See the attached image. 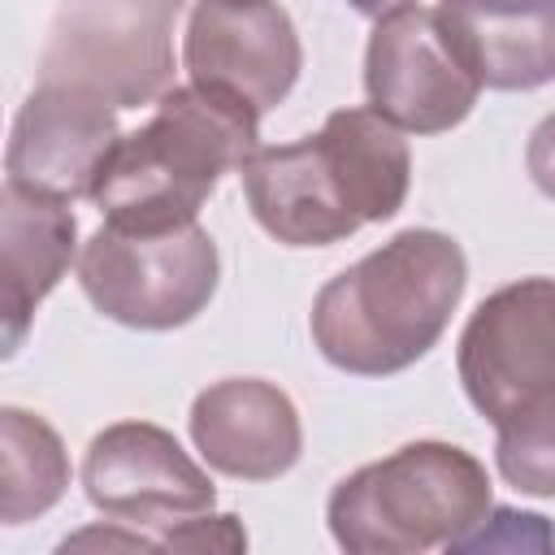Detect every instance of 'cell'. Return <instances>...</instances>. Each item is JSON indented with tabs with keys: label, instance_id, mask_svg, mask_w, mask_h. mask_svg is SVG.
<instances>
[{
	"label": "cell",
	"instance_id": "cell-1",
	"mask_svg": "<svg viewBox=\"0 0 555 555\" xmlns=\"http://www.w3.org/2000/svg\"><path fill=\"white\" fill-rule=\"evenodd\" d=\"M238 178L269 238L286 247H330L403 208L412 152L382 113L338 108L299 143L256 147Z\"/></svg>",
	"mask_w": 555,
	"mask_h": 555
},
{
	"label": "cell",
	"instance_id": "cell-2",
	"mask_svg": "<svg viewBox=\"0 0 555 555\" xmlns=\"http://www.w3.org/2000/svg\"><path fill=\"white\" fill-rule=\"evenodd\" d=\"M468 286L464 247L442 230H399L330 278L308 312L317 351L351 377L412 369L451 325Z\"/></svg>",
	"mask_w": 555,
	"mask_h": 555
},
{
	"label": "cell",
	"instance_id": "cell-3",
	"mask_svg": "<svg viewBox=\"0 0 555 555\" xmlns=\"http://www.w3.org/2000/svg\"><path fill=\"white\" fill-rule=\"evenodd\" d=\"M260 147V113L208 87H169L147 126L121 134L91 204L126 230H169L199 217L221 173Z\"/></svg>",
	"mask_w": 555,
	"mask_h": 555
},
{
	"label": "cell",
	"instance_id": "cell-4",
	"mask_svg": "<svg viewBox=\"0 0 555 555\" xmlns=\"http://www.w3.org/2000/svg\"><path fill=\"white\" fill-rule=\"evenodd\" d=\"M494 507L486 464L451 442H408L386 460L347 473L325 520L351 555H421L455 546Z\"/></svg>",
	"mask_w": 555,
	"mask_h": 555
},
{
	"label": "cell",
	"instance_id": "cell-5",
	"mask_svg": "<svg viewBox=\"0 0 555 555\" xmlns=\"http://www.w3.org/2000/svg\"><path fill=\"white\" fill-rule=\"evenodd\" d=\"M221 282V256L199 221L126 230L104 221L78 256V286L91 308L130 330H178L195 321Z\"/></svg>",
	"mask_w": 555,
	"mask_h": 555
},
{
	"label": "cell",
	"instance_id": "cell-6",
	"mask_svg": "<svg viewBox=\"0 0 555 555\" xmlns=\"http://www.w3.org/2000/svg\"><path fill=\"white\" fill-rule=\"evenodd\" d=\"M182 0H61L39 56V82H74L113 108L156 104L173 87V22Z\"/></svg>",
	"mask_w": 555,
	"mask_h": 555
},
{
	"label": "cell",
	"instance_id": "cell-7",
	"mask_svg": "<svg viewBox=\"0 0 555 555\" xmlns=\"http://www.w3.org/2000/svg\"><path fill=\"white\" fill-rule=\"evenodd\" d=\"M455 369L468 403L507 421L555 390V278H520L477 304L460 334Z\"/></svg>",
	"mask_w": 555,
	"mask_h": 555
},
{
	"label": "cell",
	"instance_id": "cell-8",
	"mask_svg": "<svg viewBox=\"0 0 555 555\" xmlns=\"http://www.w3.org/2000/svg\"><path fill=\"white\" fill-rule=\"evenodd\" d=\"M364 95L369 108L390 126L412 134H442L473 113L481 78L455 52L451 35L438 22V9L408 4L377 17L369 35Z\"/></svg>",
	"mask_w": 555,
	"mask_h": 555
},
{
	"label": "cell",
	"instance_id": "cell-9",
	"mask_svg": "<svg viewBox=\"0 0 555 555\" xmlns=\"http://www.w3.org/2000/svg\"><path fill=\"white\" fill-rule=\"evenodd\" d=\"M182 65L195 87L251 104L264 117L299 82L304 48L278 0H199L186 22Z\"/></svg>",
	"mask_w": 555,
	"mask_h": 555
},
{
	"label": "cell",
	"instance_id": "cell-10",
	"mask_svg": "<svg viewBox=\"0 0 555 555\" xmlns=\"http://www.w3.org/2000/svg\"><path fill=\"white\" fill-rule=\"evenodd\" d=\"M82 490L87 503L117 525H178L217 503L212 477L152 421L100 429L82 455Z\"/></svg>",
	"mask_w": 555,
	"mask_h": 555
},
{
	"label": "cell",
	"instance_id": "cell-11",
	"mask_svg": "<svg viewBox=\"0 0 555 555\" xmlns=\"http://www.w3.org/2000/svg\"><path fill=\"white\" fill-rule=\"evenodd\" d=\"M117 139V108L104 95L74 82H39L13 117L4 182L65 204L91 199Z\"/></svg>",
	"mask_w": 555,
	"mask_h": 555
},
{
	"label": "cell",
	"instance_id": "cell-12",
	"mask_svg": "<svg viewBox=\"0 0 555 555\" xmlns=\"http://www.w3.org/2000/svg\"><path fill=\"white\" fill-rule=\"evenodd\" d=\"M191 442L208 468L238 481H273L295 468L304 425L291 395L264 377H225L195 395Z\"/></svg>",
	"mask_w": 555,
	"mask_h": 555
},
{
	"label": "cell",
	"instance_id": "cell-13",
	"mask_svg": "<svg viewBox=\"0 0 555 555\" xmlns=\"http://www.w3.org/2000/svg\"><path fill=\"white\" fill-rule=\"evenodd\" d=\"M78 221L65 199L4 182L0 191V312L4 356H17L35 308L69 273Z\"/></svg>",
	"mask_w": 555,
	"mask_h": 555
},
{
	"label": "cell",
	"instance_id": "cell-14",
	"mask_svg": "<svg viewBox=\"0 0 555 555\" xmlns=\"http://www.w3.org/2000/svg\"><path fill=\"white\" fill-rule=\"evenodd\" d=\"M455 52L490 91L555 82V0H438Z\"/></svg>",
	"mask_w": 555,
	"mask_h": 555
},
{
	"label": "cell",
	"instance_id": "cell-15",
	"mask_svg": "<svg viewBox=\"0 0 555 555\" xmlns=\"http://www.w3.org/2000/svg\"><path fill=\"white\" fill-rule=\"evenodd\" d=\"M69 490V455L61 434L26 412L0 408V520L22 525L52 512Z\"/></svg>",
	"mask_w": 555,
	"mask_h": 555
},
{
	"label": "cell",
	"instance_id": "cell-16",
	"mask_svg": "<svg viewBox=\"0 0 555 555\" xmlns=\"http://www.w3.org/2000/svg\"><path fill=\"white\" fill-rule=\"evenodd\" d=\"M494 468L533 499H555V390L494 425Z\"/></svg>",
	"mask_w": 555,
	"mask_h": 555
},
{
	"label": "cell",
	"instance_id": "cell-17",
	"mask_svg": "<svg viewBox=\"0 0 555 555\" xmlns=\"http://www.w3.org/2000/svg\"><path fill=\"white\" fill-rule=\"evenodd\" d=\"M451 551L455 555H464V551H542V555H551L555 551V529L538 512L490 507L486 520L473 533H464Z\"/></svg>",
	"mask_w": 555,
	"mask_h": 555
},
{
	"label": "cell",
	"instance_id": "cell-18",
	"mask_svg": "<svg viewBox=\"0 0 555 555\" xmlns=\"http://www.w3.org/2000/svg\"><path fill=\"white\" fill-rule=\"evenodd\" d=\"M156 542H160V551H247V533L234 512L186 516L178 525H165V533Z\"/></svg>",
	"mask_w": 555,
	"mask_h": 555
},
{
	"label": "cell",
	"instance_id": "cell-19",
	"mask_svg": "<svg viewBox=\"0 0 555 555\" xmlns=\"http://www.w3.org/2000/svg\"><path fill=\"white\" fill-rule=\"evenodd\" d=\"M525 169H529L533 186H538L546 199H555V113H546V117L533 126V134H529V143H525Z\"/></svg>",
	"mask_w": 555,
	"mask_h": 555
},
{
	"label": "cell",
	"instance_id": "cell-20",
	"mask_svg": "<svg viewBox=\"0 0 555 555\" xmlns=\"http://www.w3.org/2000/svg\"><path fill=\"white\" fill-rule=\"evenodd\" d=\"M82 546H121V551H160L156 538L143 533H117V529H82L74 538H65L56 551H82Z\"/></svg>",
	"mask_w": 555,
	"mask_h": 555
},
{
	"label": "cell",
	"instance_id": "cell-21",
	"mask_svg": "<svg viewBox=\"0 0 555 555\" xmlns=\"http://www.w3.org/2000/svg\"><path fill=\"white\" fill-rule=\"evenodd\" d=\"M356 13H364V17H386V13H399V9H408V4H416V0H347Z\"/></svg>",
	"mask_w": 555,
	"mask_h": 555
}]
</instances>
